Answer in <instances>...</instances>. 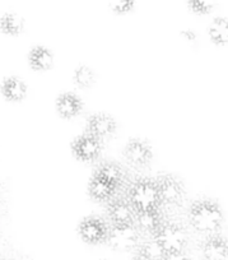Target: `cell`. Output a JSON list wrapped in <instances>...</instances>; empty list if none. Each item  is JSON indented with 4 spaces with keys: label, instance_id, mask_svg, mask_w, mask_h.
Wrapping results in <instances>:
<instances>
[{
    "label": "cell",
    "instance_id": "cell-1",
    "mask_svg": "<svg viewBox=\"0 0 228 260\" xmlns=\"http://www.w3.org/2000/svg\"><path fill=\"white\" fill-rule=\"evenodd\" d=\"M223 221L222 208L212 199H199L190 206L189 222L200 234H215L220 230Z\"/></svg>",
    "mask_w": 228,
    "mask_h": 260
},
{
    "label": "cell",
    "instance_id": "cell-2",
    "mask_svg": "<svg viewBox=\"0 0 228 260\" xmlns=\"http://www.w3.org/2000/svg\"><path fill=\"white\" fill-rule=\"evenodd\" d=\"M126 199L137 213L161 209L162 199L156 180L138 179L127 187Z\"/></svg>",
    "mask_w": 228,
    "mask_h": 260
},
{
    "label": "cell",
    "instance_id": "cell-3",
    "mask_svg": "<svg viewBox=\"0 0 228 260\" xmlns=\"http://www.w3.org/2000/svg\"><path fill=\"white\" fill-rule=\"evenodd\" d=\"M106 244L114 251H133V250H137L140 244V231L135 226V223L112 224L109 230Z\"/></svg>",
    "mask_w": 228,
    "mask_h": 260
},
{
    "label": "cell",
    "instance_id": "cell-4",
    "mask_svg": "<svg viewBox=\"0 0 228 260\" xmlns=\"http://www.w3.org/2000/svg\"><path fill=\"white\" fill-rule=\"evenodd\" d=\"M153 239L164 247L166 252L185 251L187 245L186 230L179 223L165 222L153 235Z\"/></svg>",
    "mask_w": 228,
    "mask_h": 260
},
{
    "label": "cell",
    "instance_id": "cell-5",
    "mask_svg": "<svg viewBox=\"0 0 228 260\" xmlns=\"http://www.w3.org/2000/svg\"><path fill=\"white\" fill-rule=\"evenodd\" d=\"M110 226L102 217L89 216L81 222L78 234L81 239L88 245H100L106 242Z\"/></svg>",
    "mask_w": 228,
    "mask_h": 260
},
{
    "label": "cell",
    "instance_id": "cell-6",
    "mask_svg": "<svg viewBox=\"0 0 228 260\" xmlns=\"http://www.w3.org/2000/svg\"><path fill=\"white\" fill-rule=\"evenodd\" d=\"M104 148V141L93 134H83L72 143V151L75 158L82 162L96 161Z\"/></svg>",
    "mask_w": 228,
    "mask_h": 260
},
{
    "label": "cell",
    "instance_id": "cell-7",
    "mask_svg": "<svg viewBox=\"0 0 228 260\" xmlns=\"http://www.w3.org/2000/svg\"><path fill=\"white\" fill-rule=\"evenodd\" d=\"M124 157L134 169H147L153 159V149L148 142L132 139L124 148Z\"/></svg>",
    "mask_w": 228,
    "mask_h": 260
},
{
    "label": "cell",
    "instance_id": "cell-8",
    "mask_svg": "<svg viewBox=\"0 0 228 260\" xmlns=\"http://www.w3.org/2000/svg\"><path fill=\"white\" fill-rule=\"evenodd\" d=\"M158 185L162 204L167 206H180L184 201L185 187L181 180L174 175H162L156 180Z\"/></svg>",
    "mask_w": 228,
    "mask_h": 260
},
{
    "label": "cell",
    "instance_id": "cell-9",
    "mask_svg": "<svg viewBox=\"0 0 228 260\" xmlns=\"http://www.w3.org/2000/svg\"><path fill=\"white\" fill-rule=\"evenodd\" d=\"M205 260H228V239L220 234H210L200 244Z\"/></svg>",
    "mask_w": 228,
    "mask_h": 260
},
{
    "label": "cell",
    "instance_id": "cell-10",
    "mask_svg": "<svg viewBox=\"0 0 228 260\" xmlns=\"http://www.w3.org/2000/svg\"><path fill=\"white\" fill-rule=\"evenodd\" d=\"M137 212L127 202V199L112 198L107 202V217L112 224H132L135 223Z\"/></svg>",
    "mask_w": 228,
    "mask_h": 260
},
{
    "label": "cell",
    "instance_id": "cell-11",
    "mask_svg": "<svg viewBox=\"0 0 228 260\" xmlns=\"http://www.w3.org/2000/svg\"><path fill=\"white\" fill-rule=\"evenodd\" d=\"M117 124L110 115L94 114L88 117L87 121V133L99 137L102 141L109 139L116 133Z\"/></svg>",
    "mask_w": 228,
    "mask_h": 260
},
{
    "label": "cell",
    "instance_id": "cell-12",
    "mask_svg": "<svg viewBox=\"0 0 228 260\" xmlns=\"http://www.w3.org/2000/svg\"><path fill=\"white\" fill-rule=\"evenodd\" d=\"M119 191L115 185L107 181L100 175L93 174L92 179L89 180L88 184V194L93 201L96 202H110L112 198L116 197V192Z\"/></svg>",
    "mask_w": 228,
    "mask_h": 260
},
{
    "label": "cell",
    "instance_id": "cell-13",
    "mask_svg": "<svg viewBox=\"0 0 228 260\" xmlns=\"http://www.w3.org/2000/svg\"><path fill=\"white\" fill-rule=\"evenodd\" d=\"M93 174L100 175L104 179H106L107 181L111 182L112 185L117 187V189H121L122 186L126 182V172L125 170L120 166L116 162L111 161H102L94 167Z\"/></svg>",
    "mask_w": 228,
    "mask_h": 260
},
{
    "label": "cell",
    "instance_id": "cell-14",
    "mask_svg": "<svg viewBox=\"0 0 228 260\" xmlns=\"http://www.w3.org/2000/svg\"><path fill=\"white\" fill-rule=\"evenodd\" d=\"M164 223L165 218L161 209L139 212L135 216V226L138 227V230L140 232H144V234L152 235V236Z\"/></svg>",
    "mask_w": 228,
    "mask_h": 260
},
{
    "label": "cell",
    "instance_id": "cell-15",
    "mask_svg": "<svg viewBox=\"0 0 228 260\" xmlns=\"http://www.w3.org/2000/svg\"><path fill=\"white\" fill-rule=\"evenodd\" d=\"M56 110L64 119H73L78 116L83 110V102L81 97L75 93H62L56 101Z\"/></svg>",
    "mask_w": 228,
    "mask_h": 260
},
{
    "label": "cell",
    "instance_id": "cell-16",
    "mask_svg": "<svg viewBox=\"0 0 228 260\" xmlns=\"http://www.w3.org/2000/svg\"><path fill=\"white\" fill-rule=\"evenodd\" d=\"M2 93L7 100L13 102H19L27 96V86L24 82H22L19 78L16 77H11L7 78L6 81L2 83Z\"/></svg>",
    "mask_w": 228,
    "mask_h": 260
},
{
    "label": "cell",
    "instance_id": "cell-17",
    "mask_svg": "<svg viewBox=\"0 0 228 260\" xmlns=\"http://www.w3.org/2000/svg\"><path fill=\"white\" fill-rule=\"evenodd\" d=\"M28 61L32 69H35V71H49L54 65V55L49 49H45L42 46L35 47L29 52Z\"/></svg>",
    "mask_w": 228,
    "mask_h": 260
},
{
    "label": "cell",
    "instance_id": "cell-18",
    "mask_svg": "<svg viewBox=\"0 0 228 260\" xmlns=\"http://www.w3.org/2000/svg\"><path fill=\"white\" fill-rule=\"evenodd\" d=\"M24 29V19L16 13H6L0 17V31L9 36H18Z\"/></svg>",
    "mask_w": 228,
    "mask_h": 260
},
{
    "label": "cell",
    "instance_id": "cell-19",
    "mask_svg": "<svg viewBox=\"0 0 228 260\" xmlns=\"http://www.w3.org/2000/svg\"><path fill=\"white\" fill-rule=\"evenodd\" d=\"M208 34L213 44L218 46L228 45V18H215L209 26Z\"/></svg>",
    "mask_w": 228,
    "mask_h": 260
},
{
    "label": "cell",
    "instance_id": "cell-20",
    "mask_svg": "<svg viewBox=\"0 0 228 260\" xmlns=\"http://www.w3.org/2000/svg\"><path fill=\"white\" fill-rule=\"evenodd\" d=\"M137 252L138 256L143 257L144 260H162V257L166 254L164 247L158 244L156 239L139 244V246L137 247Z\"/></svg>",
    "mask_w": 228,
    "mask_h": 260
},
{
    "label": "cell",
    "instance_id": "cell-21",
    "mask_svg": "<svg viewBox=\"0 0 228 260\" xmlns=\"http://www.w3.org/2000/svg\"><path fill=\"white\" fill-rule=\"evenodd\" d=\"M94 81H96V76H94L93 71L86 65H82L75 71L74 83L79 88H89V87L93 86Z\"/></svg>",
    "mask_w": 228,
    "mask_h": 260
},
{
    "label": "cell",
    "instance_id": "cell-22",
    "mask_svg": "<svg viewBox=\"0 0 228 260\" xmlns=\"http://www.w3.org/2000/svg\"><path fill=\"white\" fill-rule=\"evenodd\" d=\"M217 0H187V6L192 13L198 16H207L215 8Z\"/></svg>",
    "mask_w": 228,
    "mask_h": 260
},
{
    "label": "cell",
    "instance_id": "cell-23",
    "mask_svg": "<svg viewBox=\"0 0 228 260\" xmlns=\"http://www.w3.org/2000/svg\"><path fill=\"white\" fill-rule=\"evenodd\" d=\"M134 0H110V8L116 14H125L134 8Z\"/></svg>",
    "mask_w": 228,
    "mask_h": 260
},
{
    "label": "cell",
    "instance_id": "cell-24",
    "mask_svg": "<svg viewBox=\"0 0 228 260\" xmlns=\"http://www.w3.org/2000/svg\"><path fill=\"white\" fill-rule=\"evenodd\" d=\"M162 260H190L189 256L185 254V251H172L166 252Z\"/></svg>",
    "mask_w": 228,
    "mask_h": 260
},
{
    "label": "cell",
    "instance_id": "cell-25",
    "mask_svg": "<svg viewBox=\"0 0 228 260\" xmlns=\"http://www.w3.org/2000/svg\"><path fill=\"white\" fill-rule=\"evenodd\" d=\"M182 35H184L187 40H190V41H195V39H197V35H195V32L192 31H184L182 32Z\"/></svg>",
    "mask_w": 228,
    "mask_h": 260
},
{
    "label": "cell",
    "instance_id": "cell-26",
    "mask_svg": "<svg viewBox=\"0 0 228 260\" xmlns=\"http://www.w3.org/2000/svg\"><path fill=\"white\" fill-rule=\"evenodd\" d=\"M133 260H144V259H143V257H140V256H138V255H137V257H134Z\"/></svg>",
    "mask_w": 228,
    "mask_h": 260
}]
</instances>
